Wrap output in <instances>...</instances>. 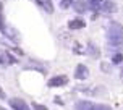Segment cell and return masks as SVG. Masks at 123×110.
Here are the masks:
<instances>
[{
	"instance_id": "cell-1",
	"label": "cell",
	"mask_w": 123,
	"mask_h": 110,
	"mask_svg": "<svg viewBox=\"0 0 123 110\" xmlns=\"http://www.w3.org/2000/svg\"><path fill=\"white\" fill-rule=\"evenodd\" d=\"M107 41L110 45H123V26L118 23H110L107 29Z\"/></svg>"
},
{
	"instance_id": "cell-2",
	"label": "cell",
	"mask_w": 123,
	"mask_h": 110,
	"mask_svg": "<svg viewBox=\"0 0 123 110\" xmlns=\"http://www.w3.org/2000/svg\"><path fill=\"white\" fill-rule=\"evenodd\" d=\"M76 110H112L105 104H92L87 100H80L76 102Z\"/></svg>"
},
{
	"instance_id": "cell-11",
	"label": "cell",
	"mask_w": 123,
	"mask_h": 110,
	"mask_svg": "<svg viewBox=\"0 0 123 110\" xmlns=\"http://www.w3.org/2000/svg\"><path fill=\"white\" fill-rule=\"evenodd\" d=\"M0 31L5 32V21H3V5L0 2Z\"/></svg>"
},
{
	"instance_id": "cell-6",
	"label": "cell",
	"mask_w": 123,
	"mask_h": 110,
	"mask_svg": "<svg viewBox=\"0 0 123 110\" xmlns=\"http://www.w3.org/2000/svg\"><path fill=\"white\" fill-rule=\"evenodd\" d=\"M68 83V78L67 76H55L49 81V86L50 87H58V86H65Z\"/></svg>"
},
{
	"instance_id": "cell-8",
	"label": "cell",
	"mask_w": 123,
	"mask_h": 110,
	"mask_svg": "<svg viewBox=\"0 0 123 110\" xmlns=\"http://www.w3.org/2000/svg\"><path fill=\"white\" fill-rule=\"evenodd\" d=\"M37 3L42 6L44 10L47 13H52L54 12V5H52V0H37Z\"/></svg>"
},
{
	"instance_id": "cell-12",
	"label": "cell",
	"mask_w": 123,
	"mask_h": 110,
	"mask_svg": "<svg viewBox=\"0 0 123 110\" xmlns=\"http://www.w3.org/2000/svg\"><path fill=\"white\" fill-rule=\"evenodd\" d=\"M71 2H73V0H60L62 8H67V6H70V5H71Z\"/></svg>"
},
{
	"instance_id": "cell-15",
	"label": "cell",
	"mask_w": 123,
	"mask_h": 110,
	"mask_svg": "<svg viewBox=\"0 0 123 110\" xmlns=\"http://www.w3.org/2000/svg\"><path fill=\"white\" fill-rule=\"evenodd\" d=\"M0 97H2V99L5 97V94H3V92H2V89H0Z\"/></svg>"
},
{
	"instance_id": "cell-17",
	"label": "cell",
	"mask_w": 123,
	"mask_h": 110,
	"mask_svg": "<svg viewBox=\"0 0 123 110\" xmlns=\"http://www.w3.org/2000/svg\"><path fill=\"white\" fill-rule=\"evenodd\" d=\"M0 110H5V109H0Z\"/></svg>"
},
{
	"instance_id": "cell-3",
	"label": "cell",
	"mask_w": 123,
	"mask_h": 110,
	"mask_svg": "<svg viewBox=\"0 0 123 110\" xmlns=\"http://www.w3.org/2000/svg\"><path fill=\"white\" fill-rule=\"evenodd\" d=\"M10 105H12L13 110H31L29 105L26 104L23 99H18V97H13L10 99Z\"/></svg>"
},
{
	"instance_id": "cell-10",
	"label": "cell",
	"mask_w": 123,
	"mask_h": 110,
	"mask_svg": "<svg viewBox=\"0 0 123 110\" xmlns=\"http://www.w3.org/2000/svg\"><path fill=\"white\" fill-rule=\"evenodd\" d=\"M0 61H2V63H6V61H8V63H12V61H15V58H13V57H10L8 54L0 52Z\"/></svg>"
},
{
	"instance_id": "cell-5",
	"label": "cell",
	"mask_w": 123,
	"mask_h": 110,
	"mask_svg": "<svg viewBox=\"0 0 123 110\" xmlns=\"http://www.w3.org/2000/svg\"><path fill=\"white\" fill-rule=\"evenodd\" d=\"M87 76H89V70H87V67H84V65H78L76 67V71H74V78L76 79H87Z\"/></svg>"
},
{
	"instance_id": "cell-13",
	"label": "cell",
	"mask_w": 123,
	"mask_h": 110,
	"mask_svg": "<svg viewBox=\"0 0 123 110\" xmlns=\"http://www.w3.org/2000/svg\"><path fill=\"white\" fill-rule=\"evenodd\" d=\"M32 109L34 110H47L45 105H39V104H32Z\"/></svg>"
},
{
	"instance_id": "cell-16",
	"label": "cell",
	"mask_w": 123,
	"mask_h": 110,
	"mask_svg": "<svg viewBox=\"0 0 123 110\" xmlns=\"http://www.w3.org/2000/svg\"><path fill=\"white\" fill-rule=\"evenodd\" d=\"M122 79H123V73H122Z\"/></svg>"
},
{
	"instance_id": "cell-9",
	"label": "cell",
	"mask_w": 123,
	"mask_h": 110,
	"mask_svg": "<svg viewBox=\"0 0 123 110\" xmlns=\"http://www.w3.org/2000/svg\"><path fill=\"white\" fill-rule=\"evenodd\" d=\"M87 54L91 55V57H94V58H97L99 57V49L94 44H89V45H87Z\"/></svg>"
},
{
	"instance_id": "cell-7",
	"label": "cell",
	"mask_w": 123,
	"mask_h": 110,
	"mask_svg": "<svg viewBox=\"0 0 123 110\" xmlns=\"http://www.w3.org/2000/svg\"><path fill=\"white\" fill-rule=\"evenodd\" d=\"M84 21L81 18H76V19H71L70 23H68V28H71V29H81V28H84Z\"/></svg>"
},
{
	"instance_id": "cell-4",
	"label": "cell",
	"mask_w": 123,
	"mask_h": 110,
	"mask_svg": "<svg viewBox=\"0 0 123 110\" xmlns=\"http://www.w3.org/2000/svg\"><path fill=\"white\" fill-rule=\"evenodd\" d=\"M117 10V6L115 3L112 2V0H100V5H99V12L102 13H112Z\"/></svg>"
},
{
	"instance_id": "cell-14",
	"label": "cell",
	"mask_w": 123,
	"mask_h": 110,
	"mask_svg": "<svg viewBox=\"0 0 123 110\" xmlns=\"http://www.w3.org/2000/svg\"><path fill=\"white\" fill-rule=\"evenodd\" d=\"M122 58H123V57L120 54H118V55H113V63H120V61H122Z\"/></svg>"
}]
</instances>
